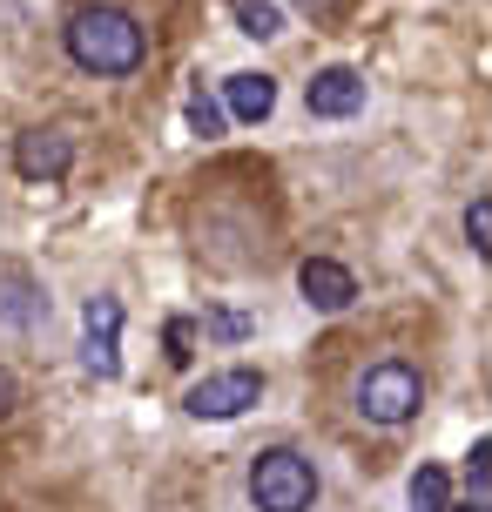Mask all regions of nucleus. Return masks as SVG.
<instances>
[{
    "label": "nucleus",
    "mask_w": 492,
    "mask_h": 512,
    "mask_svg": "<svg viewBox=\"0 0 492 512\" xmlns=\"http://www.w3.org/2000/svg\"><path fill=\"white\" fill-rule=\"evenodd\" d=\"M68 54H75V68H88V75H135L149 61V34H142V21H135L129 7L95 0V7H75L68 14Z\"/></svg>",
    "instance_id": "1"
},
{
    "label": "nucleus",
    "mask_w": 492,
    "mask_h": 512,
    "mask_svg": "<svg viewBox=\"0 0 492 512\" xmlns=\"http://www.w3.org/2000/svg\"><path fill=\"white\" fill-rule=\"evenodd\" d=\"M250 499H257V512H311V499H317L311 459L290 452V445L257 452V465H250Z\"/></svg>",
    "instance_id": "2"
},
{
    "label": "nucleus",
    "mask_w": 492,
    "mask_h": 512,
    "mask_svg": "<svg viewBox=\"0 0 492 512\" xmlns=\"http://www.w3.org/2000/svg\"><path fill=\"white\" fill-rule=\"evenodd\" d=\"M418 405H425V384H418L412 364L385 358V364H371V371H364V384H358V411L371 418V425H405Z\"/></svg>",
    "instance_id": "3"
},
{
    "label": "nucleus",
    "mask_w": 492,
    "mask_h": 512,
    "mask_svg": "<svg viewBox=\"0 0 492 512\" xmlns=\"http://www.w3.org/2000/svg\"><path fill=\"white\" fill-rule=\"evenodd\" d=\"M257 398H263V371L236 364V371H209L203 384H189L182 411H189V418H236V411L257 405Z\"/></svg>",
    "instance_id": "4"
},
{
    "label": "nucleus",
    "mask_w": 492,
    "mask_h": 512,
    "mask_svg": "<svg viewBox=\"0 0 492 512\" xmlns=\"http://www.w3.org/2000/svg\"><path fill=\"white\" fill-rule=\"evenodd\" d=\"M81 358H88L95 378L122 371V304L115 297H88V310H81Z\"/></svg>",
    "instance_id": "5"
},
{
    "label": "nucleus",
    "mask_w": 492,
    "mask_h": 512,
    "mask_svg": "<svg viewBox=\"0 0 492 512\" xmlns=\"http://www.w3.org/2000/svg\"><path fill=\"white\" fill-rule=\"evenodd\" d=\"M14 169L27 182H61L75 169V135H61V128H27L21 142H14Z\"/></svg>",
    "instance_id": "6"
},
{
    "label": "nucleus",
    "mask_w": 492,
    "mask_h": 512,
    "mask_svg": "<svg viewBox=\"0 0 492 512\" xmlns=\"http://www.w3.org/2000/svg\"><path fill=\"white\" fill-rule=\"evenodd\" d=\"M304 102H311V115H324V122H344V115L364 108V75L358 68H317L311 88H304Z\"/></svg>",
    "instance_id": "7"
},
{
    "label": "nucleus",
    "mask_w": 492,
    "mask_h": 512,
    "mask_svg": "<svg viewBox=\"0 0 492 512\" xmlns=\"http://www.w3.org/2000/svg\"><path fill=\"white\" fill-rule=\"evenodd\" d=\"M297 290H304L311 310H344L351 297H358V277H351L344 263H331V256H311V263L297 270Z\"/></svg>",
    "instance_id": "8"
},
{
    "label": "nucleus",
    "mask_w": 492,
    "mask_h": 512,
    "mask_svg": "<svg viewBox=\"0 0 492 512\" xmlns=\"http://www.w3.org/2000/svg\"><path fill=\"white\" fill-rule=\"evenodd\" d=\"M41 317H48V297H41V283L27 277V270H14V263H7V270H0V324H7V331H34Z\"/></svg>",
    "instance_id": "9"
},
{
    "label": "nucleus",
    "mask_w": 492,
    "mask_h": 512,
    "mask_svg": "<svg viewBox=\"0 0 492 512\" xmlns=\"http://www.w3.org/2000/svg\"><path fill=\"white\" fill-rule=\"evenodd\" d=\"M270 108H277V81L270 75H230L223 81V115H236V122H270Z\"/></svg>",
    "instance_id": "10"
},
{
    "label": "nucleus",
    "mask_w": 492,
    "mask_h": 512,
    "mask_svg": "<svg viewBox=\"0 0 492 512\" xmlns=\"http://www.w3.org/2000/svg\"><path fill=\"white\" fill-rule=\"evenodd\" d=\"M223 122H230V115H223V102H216L209 88H189V128H196L203 142H216V135H223Z\"/></svg>",
    "instance_id": "11"
},
{
    "label": "nucleus",
    "mask_w": 492,
    "mask_h": 512,
    "mask_svg": "<svg viewBox=\"0 0 492 512\" xmlns=\"http://www.w3.org/2000/svg\"><path fill=\"white\" fill-rule=\"evenodd\" d=\"M445 492H452V486H445L439 465H418V472H412V506L418 512H445Z\"/></svg>",
    "instance_id": "12"
},
{
    "label": "nucleus",
    "mask_w": 492,
    "mask_h": 512,
    "mask_svg": "<svg viewBox=\"0 0 492 512\" xmlns=\"http://www.w3.org/2000/svg\"><path fill=\"white\" fill-rule=\"evenodd\" d=\"M236 21H243V34H250V41L284 34V21H277V7H270V0H243V7H236Z\"/></svg>",
    "instance_id": "13"
},
{
    "label": "nucleus",
    "mask_w": 492,
    "mask_h": 512,
    "mask_svg": "<svg viewBox=\"0 0 492 512\" xmlns=\"http://www.w3.org/2000/svg\"><path fill=\"white\" fill-rule=\"evenodd\" d=\"M466 236H472V256H492V203L486 196L466 209Z\"/></svg>",
    "instance_id": "14"
},
{
    "label": "nucleus",
    "mask_w": 492,
    "mask_h": 512,
    "mask_svg": "<svg viewBox=\"0 0 492 512\" xmlns=\"http://www.w3.org/2000/svg\"><path fill=\"white\" fill-rule=\"evenodd\" d=\"M162 344H169V351H162L169 364H189V358H196V351H189V344H196V324H189V317H169V331H162Z\"/></svg>",
    "instance_id": "15"
},
{
    "label": "nucleus",
    "mask_w": 492,
    "mask_h": 512,
    "mask_svg": "<svg viewBox=\"0 0 492 512\" xmlns=\"http://www.w3.org/2000/svg\"><path fill=\"white\" fill-rule=\"evenodd\" d=\"M486 479H492V438H472V465H466L472 499H486ZM486 506H492V499H486Z\"/></svg>",
    "instance_id": "16"
},
{
    "label": "nucleus",
    "mask_w": 492,
    "mask_h": 512,
    "mask_svg": "<svg viewBox=\"0 0 492 512\" xmlns=\"http://www.w3.org/2000/svg\"><path fill=\"white\" fill-rule=\"evenodd\" d=\"M209 331H216V337H243V331H250V324H243L236 310H216V317H209Z\"/></svg>",
    "instance_id": "17"
},
{
    "label": "nucleus",
    "mask_w": 492,
    "mask_h": 512,
    "mask_svg": "<svg viewBox=\"0 0 492 512\" xmlns=\"http://www.w3.org/2000/svg\"><path fill=\"white\" fill-rule=\"evenodd\" d=\"M21 405V384H14V371H0V418Z\"/></svg>",
    "instance_id": "18"
},
{
    "label": "nucleus",
    "mask_w": 492,
    "mask_h": 512,
    "mask_svg": "<svg viewBox=\"0 0 492 512\" xmlns=\"http://www.w3.org/2000/svg\"><path fill=\"white\" fill-rule=\"evenodd\" d=\"M297 7H304L311 21H331V14H337V7H344V0H297Z\"/></svg>",
    "instance_id": "19"
},
{
    "label": "nucleus",
    "mask_w": 492,
    "mask_h": 512,
    "mask_svg": "<svg viewBox=\"0 0 492 512\" xmlns=\"http://www.w3.org/2000/svg\"><path fill=\"white\" fill-rule=\"evenodd\" d=\"M459 512H492V506H486V499H466V506H459Z\"/></svg>",
    "instance_id": "20"
}]
</instances>
